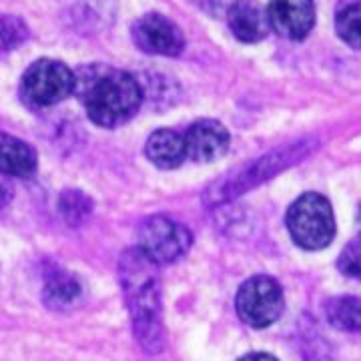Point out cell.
Listing matches in <instances>:
<instances>
[{"mask_svg": "<svg viewBox=\"0 0 361 361\" xmlns=\"http://www.w3.org/2000/svg\"><path fill=\"white\" fill-rule=\"evenodd\" d=\"M237 361H277V357H273L269 353H249V355Z\"/></svg>", "mask_w": 361, "mask_h": 361, "instance_id": "ffe728a7", "label": "cell"}, {"mask_svg": "<svg viewBox=\"0 0 361 361\" xmlns=\"http://www.w3.org/2000/svg\"><path fill=\"white\" fill-rule=\"evenodd\" d=\"M133 40L147 54L177 56L185 49L183 30L171 18L159 13H149L133 25Z\"/></svg>", "mask_w": 361, "mask_h": 361, "instance_id": "52a82bcc", "label": "cell"}, {"mask_svg": "<svg viewBox=\"0 0 361 361\" xmlns=\"http://www.w3.org/2000/svg\"><path fill=\"white\" fill-rule=\"evenodd\" d=\"M183 139H185L187 159H191L195 163L219 161L221 157L227 153L229 142H231L229 130L225 129L219 121H211V118L197 121L183 135Z\"/></svg>", "mask_w": 361, "mask_h": 361, "instance_id": "9c48e42d", "label": "cell"}, {"mask_svg": "<svg viewBox=\"0 0 361 361\" xmlns=\"http://www.w3.org/2000/svg\"><path fill=\"white\" fill-rule=\"evenodd\" d=\"M11 197H13L11 187H8L6 183H2V180H0V209L11 201Z\"/></svg>", "mask_w": 361, "mask_h": 361, "instance_id": "d6986e66", "label": "cell"}, {"mask_svg": "<svg viewBox=\"0 0 361 361\" xmlns=\"http://www.w3.org/2000/svg\"><path fill=\"white\" fill-rule=\"evenodd\" d=\"M235 307L241 322H245L247 325L255 329L269 327L283 313V289L273 277L255 275L239 287Z\"/></svg>", "mask_w": 361, "mask_h": 361, "instance_id": "5b68a950", "label": "cell"}, {"mask_svg": "<svg viewBox=\"0 0 361 361\" xmlns=\"http://www.w3.org/2000/svg\"><path fill=\"white\" fill-rule=\"evenodd\" d=\"M118 271L129 303L135 336L147 353H157L163 348V319L157 265L149 257H145L139 249H129L121 257Z\"/></svg>", "mask_w": 361, "mask_h": 361, "instance_id": "7a4b0ae2", "label": "cell"}, {"mask_svg": "<svg viewBox=\"0 0 361 361\" xmlns=\"http://www.w3.org/2000/svg\"><path fill=\"white\" fill-rule=\"evenodd\" d=\"M357 221H360V225H361V203H360V209H357Z\"/></svg>", "mask_w": 361, "mask_h": 361, "instance_id": "44dd1931", "label": "cell"}, {"mask_svg": "<svg viewBox=\"0 0 361 361\" xmlns=\"http://www.w3.org/2000/svg\"><path fill=\"white\" fill-rule=\"evenodd\" d=\"M147 159L159 169H175L187 159L183 135L171 129L155 130L145 145Z\"/></svg>", "mask_w": 361, "mask_h": 361, "instance_id": "7c38bea8", "label": "cell"}, {"mask_svg": "<svg viewBox=\"0 0 361 361\" xmlns=\"http://www.w3.org/2000/svg\"><path fill=\"white\" fill-rule=\"evenodd\" d=\"M271 28L287 40H303L315 25L313 0H271L267 6Z\"/></svg>", "mask_w": 361, "mask_h": 361, "instance_id": "ba28073f", "label": "cell"}, {"mask_svg": "<svg viewBox=\"0 0 361 361\" xmlns=\"http://www.w3.org/2000/svg\"><path fill=\"white\" fill-rule=\"evenodd\" d=\"M336 30L351 49L361 51V0H341L336 13Z\"/></svg>", "mask_w": 361, "mask_h": 361, "instance_id": "9a60e30c", "label": "cell"}, {"mask_svg": "<svg viewBox=\"0 0 361 361\" xmlns=\"http://www.w3.org/2000/svg\"><path fill=\"white\" fill-rule=\"evenodd\" d=\"M227 25L233 37L241 42H259L269 35L267 8L257 0H235L227 13Z\"/></svg>", "mask_w": 361, "mask_h": 361, "instance_id": "30bf717a", "label": "cell"}, {"mask_svg": "<svg viewBox=\"0 0 361 361\" xmlns=\"http://www.w3.org/2000/svg\"><path fill=\"white\" fill-rule=\"evenodd\" d=\"M59 209H61V215L65 217L68 225L78 227V225H82L90 217L92 201L85 193H80V191H66L61 197Z\"/></svg>", "mask_w": 361, "mask_h": 361, "instance_id": "2e32d148", "label": "cell"}, {"mask_svg": "<svg viewBox=\"0 0 361 361\" xmlns=\"http://www.w3.org/2000/svg\"><path fill=\"white\" fill-rule=\"evenodd\" d=\"M37 153L28 142L0 130V173L28 177L37 171Z\"/></svg>", "mask_w": 361, "mask_h": 361, "instance_id": "8fae6325", "label": "cell"}, {"mask_svg": "<svg viewBox=\"0 0 361 361\" xmlns=\"http://www.w3.org/2000/svg\"><path fill=\"white\" fill-rule=\"evenodd\" d=\"M75 78V92L80 97L90 121L99 127H121L141 109L142 87L125 71L89 65L77 71Z\"/></svg>", "mask_w": 361, "mask_h": 361, "instance_id": "6da1fadb", "label": "cell"}, {"mask_svg": "<svg viewBox=\"0 0 361 361\" xmlns=\"http://www.w3.org/2000/svg\"><path fill=\"white\" fill-rule=\"evenodd\" d=\"M337 269L345 277L361 279V231L349 241L337 259Z\"/></svg>", "mask_w": 361, "mask_h": 361, "instance_id": "ac0fdd59", "label": "cell"}, {"mask_svg": "<svg viewBox=\"0 0 361 361\" xmlns=\"http://www.w3.org/2000/svg\"><path fill=\"white\" fill-rule=\"evenodd\" d=\"M75 85V71H71L65 63L40 59L28 66L23 75L20 94L32 106H52L73 94Z\"/></svg>", "mask_w": 361, "mask_h": 361, "instance_id": "277c9868", "label": "cell"}, {"mask_svg": "<svg viewBox=\"0 0 361 361\" xmlns=\"http://www.w3.org/2000/svg\"><path fill=\"white\" fill-rule=\"evenodd\" d=\"M287 229L295 245L307 251L327 247L336 237L331 203L319 193H305L287 211Z\"/></svg>", "mask_w": 361, "mask_h": 361, "instance_id": "3957f363", "label": "cell"}, {"mask_svg": "<svg viewBox=\"0 0 361 361\" xmlns=\"http://www.w3.org/2000/svg\"><path fill=\"white\" fill-rule=\"evenodd\" d=\"M28 39L26 25L13 14H0V52L14 51Z\"/></svg>", "mask_w": 361, "mask_h": 361, "instance_id": "e0dca14e", "label": "cell"}, {"mask_svg": "<svg viewBox=\"0 0 361 361\" xmlns=\"http://www.w3.org/2000/svg\"><path fill=\"white\" fill-rule=\"evenodd\" d=\"M327 322L341 331H361V297H336L325 305Z\"/></svg>", "mask_w": 361, "mask_h": 361, "instance_id": "5bb4252c", "label": "cell"}, {"mask_svg": "<svg viewBox=\"0 0 361 361\" xmlns=\"http://www.w3.org/2000/svg\"><path fill=\"white\" fill-rule=\"evenodd\" d=\"M191 247V233L177 221L155 215L139 227V251L155 265H167L180 259Z\"/></svg>", "mask_w": 361, "mask_h": 361, "instance_id": "8992f818", "label": "cell"}, {"mask_svg": "<svg viewBox=\"0 0 361 361\" xmlns=\"http://www.w3.org/2000/svg\"><path fill=\"white\" fill-rule=\"evenodd\" d=\"M80 283L68 273H52L44 285V301L52 310H68L80 299Z\"/></svg>", "mask_w": 361, "mask_h": 361, "instance_id": "4fadbf2b", "label": "cell"}]
</instances>
